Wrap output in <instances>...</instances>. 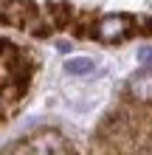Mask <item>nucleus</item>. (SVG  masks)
<instances>
[{"label": "nucleus", "mask_w": 152, "mask_h": 155, "mask_svg": "<svg viewBox=\"0 0 152 155\" xmlns=\"http://www.w3.org/2000/svg\"><path fill=\"white\" fill-rule=\"evenodd\" d=\"M6 3H8V0H0V20H3V12H6Z\"/></svg>", "instance_id": "9d476101"}, {"label": "nucleus", "mask_w": 152, "mask_h": 155, "mask_svg": "<svg viewBox=\"0 0 152 155\" xmlns=\"http://www.w3.org/2000/svg\"><path fill=\"white\" fill-rule=\"evenodd\" d=\"M48 17H51L53 28H65V25H70V20H73V12H70V6H65V3H51L48 6Z\"/></svg>", "instance_id": "39448f33"}, {"label": "nucleus", "mask_w": 152, "mask_h": 155, "mask_svg": "<svg viewBox=\"0 0 152 155\" xmlns=\"http://www.w3.org/2000/svg\"><path fill=\"white\" fill-rule=\"evenodd\" d=\"M132 34V17L130 14H107L96 23V37L102 42H121Z\"/></svg>", "instance_id": "f257e3e1"}, {"label": "nucleus", "mask_w": 152, "mask_h": 155, "mask_svg": "<svg viewBox=\"0 0 152 155\" xmlns=\"http://www.w3.org/2000/svg\"><path fill=\"white\" fill-rule=\"evenodd\" d=\"M34 14H37V8H34L31 0H8L3 20L11 23V25H25L28 20H34Z\"/></svg>", "instance_id": "7ed1b4c3"}, {"label": "nucleus", "mask_w": 152, "mask_h": 155, "mask_svg": "<svg viewBox=\"0 0 152 155\" xmlns=\"http://www.w3.org/2000/svg\"><path fill=\"white\" fill-rule=\"evenodd\" d=\"M3 51L11 54V51H14V45H11V42H6V40H0V57H3Z\"/></svg>", "instance_id": "1a4fd4ad"}, {"label": "nucleus", "mask_w": 152, "mask_h": 155, "mask_svg": "<svg viewBox=\"0 0 152 155\" xmlns=\"http://www.w3.org/2000/svg\"><path fill=\"white\" fill-rule=\"evenodd\" d=\"M138 65L141 68H152V48H141L138 51Z\"/></svg>", "instance_id": "0eeeda50"}, {"label": "nucleus", "mask_w": 152, "mask_h": 155, "mask_svg": "<svg viewBox=\"0 0 152 155\" xmlns=\"http://www.w3.org/2000/svg\"><path fill=\"white\" fill-rule=\"evenodd\" d=\"M25 150L28 152H70L68 141L62 138L57 130H42L37 135H31L25 141Z\"/></svg>", "instance_id": "f03ea898"}, {"label": "nucleus", "mask_w": 152, "mask_h": 155, "mask_svg": "<svg viewBox=\"0 0 152 155\" xmlns=\"http://www.w3.org/2000/svg\"><path fill=\"white\" fill-rule=\"evenodd\" d=\"M93 68H96V62L90 57H76V59H68L65 62V71L73 74V76H85V74H90Z\"/></svg>", "instance_id": "423d86ee"}, {"label": "nucleus", "mask_w": 152, "mask_h": 155, "mask_svg": "<svg viewBox=\"0 0 152 155\" xmlns=\"http://www.w3.org/2000/svg\"><path fill=\"white\" fill-rule=\"evenodd\" d=\"M127 90H130V96L135 99V102H152V74L135 76L127 85Z\"/></svg>", "instance_id": "20e7f679"}, {"label": "nucleus", "mask_w": 152, "mask_h": 155, "mask_svg": "<svg viewBox=\"0 0 152 155\" xmlns=\"http://www.w3.org/2000/svg\"><path fill=\"white\" fill-rule=\"evenodd\" d=\"M132 23H135V20H132ZM135 25H138V28H144L141 34H152V20H149V17H141Z\"/></svg>", "instance_id": "6e6552de"}]
</instances>
